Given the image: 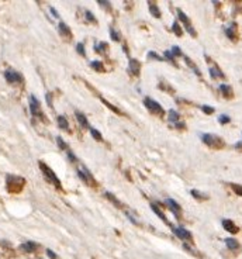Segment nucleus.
Segmentation results:
<instances>
[{"instance_id": "nucleus-17", "label": "nucleus", "mask_w": 242, "mask_h": 259, "mask_svg": "<svg viewBox=\"0 0 242 259\" xmlns=\"http://www.w3.org/2000/svg\"><path fill=\"white\" fill-rule=\"evenodd\" d=\"M225 34L229 40L235 41L236 40V34H235V24H232V27H227L225 28Z\"/></svg>"}, {"instance_id": "nucleus-37", "label": "nucleus", "mask_w": 242, "mask_h": 259, "mask_svg": "<svg viewBox=\"0 0 242 259\" xmlns=\"http://www.w3.org/2000/svg\"><path fill=\"white\" fill-rule=\"evenodd\" d=\"M76 50H77V52L82 55V57H85L86 55V52H85V47H83V44H77L76 45Z\"/></svg>"}, {"instance_id": "nucleus-38", "label": "nucleus", "mask_w": 242, "mask_h": 259, "mask_svg": "<svg viewBox=\"0 0 242 259\" xmlns=\"http://www.w3.org/2000/svg\"><path fill=\"white\" fill-rule=\"evenodd\" d=\"M85 14H86V18H87L89 21H92V23H96V18H94V16H93V14L90 13L89 10L85 11Z\"/></svg>"}, {"instance_id": "nucleus-15", "label": "nucleus", "mask_w": 242, "mask_h": 259, "mask_svg": "<svg viewBox=\"0 0 242 259\" xmlns=\"http://www.w3.org/2000/svg\"><path fill=\"white\" fill-rule=\"evenodd\" d=\"M220 92H221V93L224 94L227 99H231V97L234 96V93H232V89L228 86V85H220Z\"/></svg>"}, {"instance_id": "nucleus-28", "label": "nucleus", "mask_w": 242, "mask_h": 259, "mask_svg": "<svg viewBox=\"0 0 242 259\" xmlns=\"http://www.w3.org/2000/svg\"><path fill=\"white\" fill-rule=\"evenodd\" d=\"M184 59H186V62H187V65H189V66L192 68V69L194 70V72H196V75H199V76H200L201 73H200V70H199V69H197V68H196V65H194V63H193L192 61H190V59H189V58H187V57H184Z\"/></svg>"}, {"instance_id": "nucleus-30", "label": "nucleus", "mask_w": 242, "mask_h": 259, "mask_svg": "<svg viewBox=\"0 0 242 259\" xmlns=\"http://www.w3.org/2000/svg\"><path fill=\"white\" fill-rule=\"evenodd\" d=\"M192 196H194L196 199H199V200H206L207 199L206 194H203V193L197 192V190H192Z\"/></svg>"}, {"instance_id": "nucleus-36", "label": "nucleus", "mask_w": 242, "mask_h": 259, "mask_svg": "<svg viewBox=\"0 0 242 259\" xmlns=\"http://www.w3.org/2000/svg\"><path fill=\"white\" fill-rule=\"evenodd\" d=\"M201 110H203V111H204L206 114H212V113H214V109H212L211 106H203Z\"/></svg>"}, {"instance_id": "nucleus-26", "label": "nucleus", "mask_w": 242, "mask_h": 259, "mask_svg": "<svg viewBox=\"0 0 242 259\" xmlns=\"http://www.w3.org/2000/svg\"><path fill=\"white\" fill-rule=\"evenodd\" d=\"M89 130H90V134H92V137L94 138V140H97V141H101V140H103L101 134H100L96 128H89Z\"/></svg>"}, {"instance_id": "nucleus-24", "label": "nucleus", "mask_w": 242, "mask_h": 259, "mask_svg": "<svg viewBox=\"0 0 242 259\" xmlns=\"http://www.w3.org/2000/svg\"><path fill=\"white\" fill-rule=\"evenodd\" d=\"M58 126H59V128H62V130H68L69 124H68V121H66V118H65V117L59 116V117H58Z\"/></svg>"}, {"instance_id": "nucleus-43", "label": "nucleus", "mask_w": 242, "mask_h": 259, "mask_svg": "<svg viewBox=\"0 0 242 259\" xmlns=\"http://www.w3.org/2000/svg\"><path fill=\"white\" fill-rule=\"evenodd\" d=\"M51 13H52L54 16H55V18H59V14H58V11L55 10V9H54V7H51Z\"/></svg>"}, {"instance_id": "nucleus-21", "label": "nucleus", "mask_w": 242, "mask_h": 259, "mask_svg": "<svg viewBox=\"0 0 242 259\" xmlns=\"http://www.w3.org/2000/svg\"><path fill=\"white\" fill-rule=\"evenodd\" d=\"M210 73H211L212 79H216V78H224V73H222L218 68H210Z\"/></svg>"}, {"instance_id": "nucleus-29", "label": "nucleus", "mask_w": 242, "mask_h": 259, "mask_svg": "<svg viewBox=\"0 0 242 259\" xmlns=\"http://www.w3.org/2000/svg\"><path fill=\"white\" fill-rule=\"evenodd\" d=\"M110 35H111V40H114V41H120V40H121L120 33H117L114 28H110Z\"/></svg>"}, {"instance_id": "nucleus-41", "label": "nucleus", "mask_w": 242, "mask_h": 259, "mask_svg": "<svg viewBox=\"0 0 242 259\" xmlns=\"http://www.w3.org/2000/svg\"><path fill=\"white\" fill-rule=\"evenodd\" d=\"M46 253H48V256H50V258L57 259V255H55V253H54L52 251H51V249H46Z\"/></svg>"}, {"instance_id": "nucleus-40", "label": "nucleus", "mask_w": 242, "mask_h": 259, "mask_svg": "<svg viewBox=\"0 0 242 259\" xmlns=\"http://www.w3.org/2000/svg\"><path fill=\"white\" fill-rule=\"evenodd\" d=\"M51 96H52L51 93H46V103H48V106H50V107H52V100H51Z\"/></svg>"}, {"instance_id": "nucleus-16", "label": "nucleus", "mask_w": 242, "mask_h": 259, "mask_svg": "<svg viewBox=\"0 0 242 259\" xmlns=\"http://www.w3.org/2000/svg\"><path fill=\"white\" fill-rule=\"evenodd\" d=\"M151 209L153 210V213H155L156 216L159 217L161 220H162L163 223H166V224H168V218H166V217H165V214H163V213H162V211H161V210H159V207L156 206V204H151Z\"/></svg>"}, {"instance_id": "nucleus-35", "label": "nucleus", "mask_w": 242, "mask_h": 259, "mask_svg": "<svg viewBox=\"0 0 242 259\" xmlns=\"http://www.w3.org/2000/svg\"><path fill=\"white\" fill-rule=\"evenodd\" d=\"M229 117L228 116H225V114H222V116H220V118H218V121L221 124H227V123H229Z\"/></svg>"}, {"instance_id": "nucleus-22", "label": "nucleus", "mask_w": 242, "mask_h": 259, "mask_svg": "<svg viewBox=\"0 0 242 259\" xmlns=\"http://www.w3.org/2000/svg\"><path fill=\"white\" fill-rule=\"evenodd\" d=\"M106 196H107V199H109V200H111V201H113L114 204H116V206L118 207V209H123V203H120L118 200L116 199V196H114V194H111L110 192H106Z\"/></svg>"}, {"instance_id": "nucleus-31", "label": "nucleus", "mask_w": 242, "mask_h": 259, "mask_svg": "<svg viewBox=\"0 0 242 259\" xmlns=\"http://www.w3.org/2000/svg\"><path fill=\"white\" fill-rule=\"evenodd\" d=\"M57 142H58V145H59V148L61 149H65V151H69V148H68V145L65 142H63V140L61 138V137H57Z\"/></svg>"}, {"instance_id": "nucleus-2", "label": "nucleus", "mask_w": 242, "mask_h": 259, "mask_svg": "<svg viewBox=\"0 0 242 259\" xmlns=\"http://www.w3.org/2000/svg\"><path fill=\"white\" fill-rule=\"evenodd\" d=\"M40 169L42 170L44 176L46 177V179L50 180L52 185H55V186L58 187V189H62V185H61V180L58 179V176L55 175V172H54L52 169H51L50 166H46L44 162H40Z\"/></svg>"}, {"instance_id": "nucleus-23", "label": "nucleus", "mask_w": 242, "mask_h": 259, "mask_svg": "<svg viewBox=\"0 0 242 259\" xmlns=\"http://www.w3.org/2000/svg\"><path fill=\"white\" fill-rule=\"evenodd\" d=\"M90 66H92L94 70H97V72H103L104 70L103 63L99 62V61H93V62H90Z\"/></svg>"}, {"instance_id": "nucleus-5", "label": "nucleus", "mask_w": 242, "mask_h": 259, "mask_svg": "<svg viewBox=\"0 0 242 259\" xmlns=\"http://www.w3.org/2000/svg\"><path fill=\"white\" fill-rule=\"evenodd\" d=\"M144 104H145V107H148L149 111H152V113L159 114V116H162V114H163L162 106H161L158 102H155V100L149 99V97H145V99H144Z\"/></svg>"}, {"instance_id": "nucleus-10", "label": "nucleus", "mask_w": 242, "mask_h": 259, "mask_svg": "<svg viewBox=\"0 0 242 259\" xmlns=\"http://www.w3.org/2000/svg\"><path fill=\"white\" fill-rule=\"evenodd\" d=\"M222 227H224V228H225L228 233H231V234L238 233V227L232 223L231 220H222Z\"/></svg>"}, {"instance_id": "nucleus-3", "label": "nucleus", "mask_w": 242, "mask_h": 259, "mask_svg": "<svg viewBox=\"0 0 242 259\" xmlns=\"http://www.w3.org/2000/svg\"><path fill=\"white\" fill-rule=\"evenodd\" d=\"M201 138H203V141H204V144H207V145L211 146V148H216V149H221L222 146L225 145L224 141H222L220 137L214 135V134H204Z\"/></svg>"}, {"instance_id": "nucleus-32", "label": "nucleus", "mask_w": 242, "mask_h": 259, "mask_svg": "<svg viewBox=\"0 0 242 259\" xmlns=\"http://www.w3.org/2000/svg\"><path fill=\"white\" fill-rule=\"evenodd\" d=\"M170 52H172L173 58H175V57H180V55H182V50H180L179 47H173Z\"/></svg>"}, {"instance_id": "nucleus-39", "label": "nucleus", "mask_w": 242, "mask_h": 259, "mask_svg": "<svg viewBox=\"0 0 242 259\" xmlns=\"http://www.w3.org/2000/svg\"><path fill=\"white\" fill-rule=\"evenodd\" d=\"M148 58H153V59H156V61H163V58H161L159 55H156V54H153V52H149L148 54Z\"/></svg>"}, {"instance_id": "nucleus-6", "label": "nucleus", "mask_w": 242, "mask_h": 259, "mask_svg": "<svg viewBox=\"0 0 242 259\" xmlns=\"http://www.w3.org/2000/svg\"><path fill=\"white\" fill-rule=\"evenodd\" d=\"M40 106H41V104H40V102L37 100V97L31 94V96H30V110H31V114H33L34 117H41V118H45V116L41 113V107Z\"/></svg>"}, {"instance_id": "nucleus-11", "label": "nucleus", "mask_w": 242, "mask_h": 259, "mask_svg": "<svg viewBox=\"0 0 242 259\" xmlns=\"http://www.w3.org/2000/svg\"><path fill=\"white\" fill-rule=\"evenodd\" d=\"M139 70H141V65H139L138 61H137V59H131V61H129V72L133 73V75H135V76H138Z\"/></svg>"}, {"instance_id": "nucleus-20", "label": "nucleus", "mask_w": 242, "mask_h": 259, "mask_svg": "<svg viewBox=\"0 0 242 259\" xmlns=\"http://www.w3.org/2000/svg\"><path fill=\"white\" fill-rule=\"evenodd\" d=\"M149 11L153 17H156V18H159L161 17V10L158 9V6H155L153 3H149Z\"/></svg>"}, {"instance_id": "nucleus-12", "label": "nucleus", "mask_w": 242, "mask_h": 259, "mask_svg": "<svg viewBox=\"0 0 242 259\" xmlns=\"http://www.w3.org/2000/svg\"><path fill=\"white\" fill-rule=\"evenodd\" d=\"M59 33H61V35H62L63 38H68V40L72 38V33H70L69 27H68L65 23H59Z\"/></svg>"}, {"instance_id": "nucleus-7", "label": "nucleus", "mask_w": 242, "mask_h": 259, "mask_svg": "<svg viewBox=\"0 0 242 259\" xmlns=\"http://www.w3.org/2000/svg\"><path fill=\"white\" fill-rule=\"evenodd\" d=\"M177 17H179V20H180V21H183V24H184V27H186V30H187V33L192 34L193 37H196L197 33L194 31V28L192 27V24H190V21H189V18H187V16H186V14L183 13L182 10H177Z\"/></svg>"}, {"instance_id": "nucleus-19", "label": "nucleus", "mask_w": 242, "mask_h": 259, "mask_svg": "<svg viewBox=\"0 0 242 259\" xmlns=\"http://www.w3.org/2000/svg\"><path fill=\"white\" fill-rule=\"evenodd\" d=\"M225 244H227V246H228L231 251H236V249L239 248V244H238V241H235L234 238H227L225 239Z\"/></svg>"}, {"instance_id": "nucleus-18", "label": "nucleus", "mask_w": 242, "mask_h": 259, "mask_svg": "<svg viewBox=\"0 0 242 259\" xmlns=\"http://www.w3.org/2000/svg\"><path fill=\"white\" fill-rule=\"evenodd\" d=\"M76 118H77V121L80 123V126L82 127H85V128H89V123H87V120H86V117H85V114H82L80 111H76Z\"/></svg>"}, {"instance_id": "nucleus-13", "label": "nucleus", "mask_w": 242, "mask_h": 259, "mask_svg": "<svg viewBox=\"0 0 242 259\" xmlns=\"http://www.w3.org/2000/svg\"><path fill=\"white\" fill-rule=\"evenodd\" d=\"M37 248H38V246H37L34 242H24V244H21V245H20L21 251H24V252H27V253L34 252Z\"/></svg>"}, {"instance_id": "nucleus-33", "label": "nucleus", "mask_w": 242, "mask_h": 259, "mask_svg": "<svg viewBox=\"0 0 242 259\" xmlns=\"http://www.w3.org/2000/svg\"><path fill=\"white\" fill-rule=\"evenodd\" d=\"M97 50H99L97 52H106V51L109 50V45H107L106 42H100V45L97 47Z\"/></svg>"}, {"instance_id": "nucleus-9", "label": "nucleus", "mask_w": 242, "mask_h": 259, "mask_svg": "<svg viewBox=\"0 0 242 259\" xmlns=\"http://www.w3.org/2000/svg\"><path fill=\"white\" fill-rule=\"evenodd\" d=\"M175 231V234L177 237H179L180 239H187V241H192L193 239V237H192V234L187 231V229H184L183 227H179V228H175L173 229Z\"/></svg>"}, {"instance_id": "nucleus-1", "label": "nucleus", "mask_w": 242, "mask_h": 259, "mask_svg": "<svg viewBox=\"0 0 242 259\" xmlns=\"http://www.w3.org/2000/svg\"><path fill=\"white\" fill-rule=\"evenodd\" d=\"M6 182H7V190H9V192L10 193H18V192H21L26 180H24L23 177L14 176V175H7Z\"/></svg>"}, {"instance_id": "nucleus-42", "label": "nucleus", "mask_w": 242, "mask_h": 259, "mask_svg": "<svg viewBox=\"0 0 242 259\" xmlns=\"http://www.w3.org/2000/svg\"><path fill=\"white\" fill-rule=\"evenodd\" d=\"M165 57L168 58V59L173 61V55H172V52H170V51H165Z\"/></svg>"}, {"instance_id": "nucleus-34", "label": "nucleus", "mask_w": 242, "mask_h": 259, "mask_svg": "<svg viewBox=\"0 0 242 259\" xmlns=\"http://www.w3.org/2000/svg\"><path fill=\"white\" fill-rule=\"evenodd\" d=\"M231 186H232V190H234L236 194L242 196V186H239V185H231Z\"/></svg>"}, {"instance_id": "nucleus-8", "label": "nucleus", "mask_w": 242, "mask_h": 259, "mask_svg": "<svg viewBox=\"0 0 242 259\" xmlns=\"http://www.w3.org/2000/svg\"><path fill=\"white\" fill-rule=\"evenodd\" d=\"M4 78H6L7 82H10V83H17V82H21V80H23L20 75L17 72H14V70H6Z\"/></svg>"}, {"instance_id": "nucleus-27", "label": "nucleus", "mask_w": 242, "mask_h": 259, "mask_svg": "<svg viewBox=\"0 0 242 259\" xmlns=\"http://www.w3.org/2000/svg\"><path fill=\"white\" fill-rule=\"evenodd\" d=\"M172 28H173V33L176 34V35L177 37H180L183 34V31H182V27L179 26V24H177V21H175V23H173V26H172Z\"/></svg>"}, {"instance_id": "nucleus-14", "label": "nucleus", "mask_w": 242, "mask_h": 259, "mask_svg": "<svg viewBox=\"0 0 242 259\" xmlns=\"http://www.w3.org/2000/svg\"><path fill=\"white\" fill-rule=\"evenodd\" d=\"M166 204L170 207V210H172V211L175 213V216L177 217V213H180V206H179V204H177L173 199H168V200H166Z\"/></svg>"}, {"instance_id": "nucleus-25", "label": "nucleus", "mask_w": 242, "mask_h": 259, "mask_svg": "<svg viewBox=\"0 0 242 259\" xmlns=\"http://www.w3.org/2000/svg\"><path fill=\"white\" fill-rule=\"evenodd\" d=\"M179 113L177 111H175V110H169V120L170 121H176V123H179Z\"/></svg>"}, {"instance_id": "nucleus-4", "label": "nucleus", "mask_w": 242, "mask_h": 259, "mask_svg": "<svg viewBox=\"0 0 242 259\" xmlns=\"http://www.w3.org/2000/svg\"><path fill=\"white\" fill-rule=\"evenodd\" d=\"M77 175H79V177L85 183H86V185H89V186H92V187H96L97 186V182L94 180V177L92 176V173H90L89 170L86 169V168H82V169L77 170Z\"/></svg>"}]
</instances>
